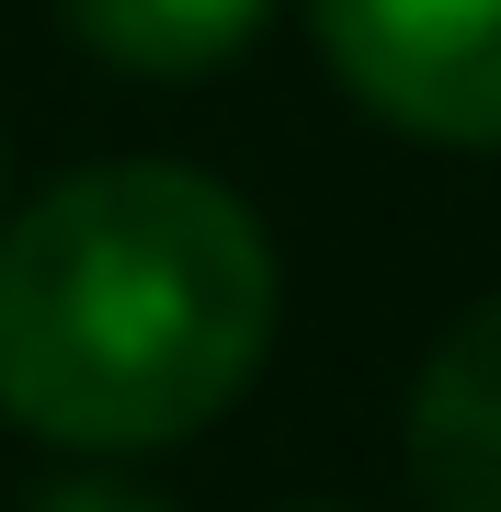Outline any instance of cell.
<instances>
[{
    "label": "cell",
    "mask_w": 501,
    "mask_h": 512,
    "mask_svg": "<svg viewBox=\"0 0 501 512\" xmlns=\"http://www.w3.org/2000/svg\"><path fill=\"white\" fill-rule=\"evenodd\" d=\"M274 239L183 160H92L0 228V410L80 456L205 433L274 353Z\"/></svg>",
    "instance_id": "cell-1"
},
{
    "label": "cell",
    "mask_w": 501,
    "mask_h": 512,
    "mask_svg": "<svg viewBox=\"0 0 501 512\" xmlns=\"http://www.w3.org/2000/svg\"><path fill=\"white\" fill-rule=\"evenodd\" d=\"M308 23L376 126L422 148H501V0H308Z\"/></svg>",
    "instance_id": "cell-2"
},
{
    "label": "cell",
    "mask_w": 501,
    "mask_h": 512,
    "mask_svg": "<svg viewBox=\"0 0 501 512\" xmlns=\"http://www.w3.org/2000/svg\"><path fill=\"white\" fill-rule=\"evenodd\" d=\"M410 490L433 512H501V296H479L410 376Z\"/></svg>",
    "instance_id": "cell-3"
},
{
    "label": "cell",
    "mask_w": 501,
    "mask_h": 512,
    "mask_svg": "<svg viewBox=\"0 0 501 512\" xmlns=\"http://www.w3.org/2000/svg\"><path fill=\"white\" fill-rule=\"evenodd\" d=\"M274 0H57V23H69L80 46L103 57V69L126 80H205L228 69Z\"/></svg>",
    "instance_id": "cell-4"
},
{
    "label": "cell",
    "mask_w": 501,
    "mask_h": 512,
    "mask_svg": "<svg viewBox=\"0 0 501 512\" xmlns=\"http://www.w3.org/2000/svg\"><path fill=\"white\" fill-rule=\"evenodd\" d=\"M35 512H171L160 490H137V478H57Z\"/></svg>",
    "instance_id": "cell-5"
}]
</instances>
